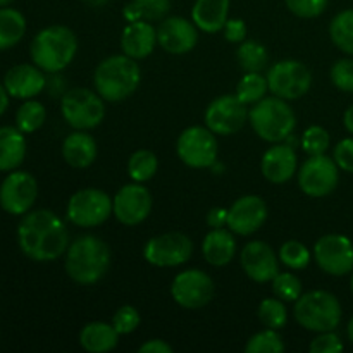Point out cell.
I'll list each match as a JSON object with an SVG mask.
<instances>
[{
	"instance_id": "cell-12",
	"label": "cell",
	"mask_w": 353,
	"mask_h": 353,
	"mask_svg": "<svg viewBox=\"0 0 353 353\" xmlns=\"http://www.w3.org/2000/svg\"><path fill=\"white\" fill-rule=\"evenodd\" d=\"M193 243L183 233H164L147 241L143 248L145 261L157 268H176L192 257Z\"/></svg>"
},
{
	"instance_id": "cell-38",
	"label": "cell",
	"mask_w": 353,
	"mask_h": 353,
	"mask_svg": "<svg viewBox=\"0 0 353 353\" xmlns=\"http://www.w3.org/2000/svg\"><path fill=\"white\" fill-rule=\"evenodd\" d=\"M279 259H281L283 264L290 269H295V271H302L309 265L310 262V252L307 250L305 245H302L300 241L290 240L279 250Z\"/></svg>"
},
{
	"instance_id": "cell-49",
	"label": "cell",
	"mask_w": 353,
	"mask_h": 353,
	"mask_svg": "<svg viewBox=\"0 0 353 353\" xmlns=\"http://www.w3.org/2000/svg\"><path fill=\"white\" fill-rule=\"evenodd\" d=\"M9 97L10 95L6 90V86H3V83H0V116H2L7 110V107H9Z\"/></svg>"
},
{
	"instance_id": "cell-21",
	"label": "cell",
	"mask_w": 353,
	"mask_h": 353,
	"mask_svg": "<svg viewBox=\"0 0 353 353\" xmlns=\"http://www.w3.org/2000/svg\"><path fill=\"white\" fill-rule=\"evenodd\" d=\"M3 86L14 99L28 100L43 92L47 86V78L38 65L19 64L6 72Z\"/></svg>"
},
{
	"instance_id": "cell-15",
	"label": "cell",
	"mask_w": 353,
	"mask_h": 353,
	"mask_svg": "<svg viewBox=\"0 0 353 353\" xmlns=\"http://www.w3.org/2000/svg\"><path fill=\"white\" fill-rule=\"evenodd\" d=\"M316 262L331 276H345L353 271V243L343 234H326L314 248Z\"/></svg>"
},
{
	"instance_id": "cell-17",
	"label": "cell",
	"mask_w": 353,
	"mask_h": 353,
	"mask_svg": "<svg viewBox=\"0 0 353 353\" xmlns=\"http://www.w3.org/2000/svg\"><path fill=\"white\" fill-rule=\"evenodd\" d=\"M152 210V195L145 186L134 181L116 193L112 200V212L119 223L126 226H137L143 223Z\"/></svg>"
},
{
	"instance_id": "cell-45",
	"label": "cell",
	"mask_w": 353,
	"mask_h": 353,
	"mask_svg": "<svg viewBox=\"0 0 353 353\" xmlns=\"http://www.w3.org/2000/svg\"><path fill=\"white\" fill-rule=\"evenodd\" d=\"M334 161L338 168L353 174V138H345L334 148Z\"/></svg>"
},
{
	"instance_id": "cell-6",
	"label": "cell",
	"mask_w": 353,
	"mask_h": 353,
	"mask_svg": "<svg viewBox=\"0 0 353 353\" xmlns=\"http://www.w3.org/2000/svg\"><path fill=\"white\" fill-rule=\"evenodd\" d=\"M295 319L305 330L314 333L334 331L341 321V305L336 296L324 290L300 295L295 302Z\"/></svg>"
},
{
	"instance_id": "cell-2",
	"label": "cell",
	"mask_w": 353,
	"mask_h": 353,
	"mask_svg": "<svg viewBox=\"0 0 353 353\" xmlns=\"http://www.w3.org/2000/svg\"><path fill=\"white\" fill-rule=\"evenodd\" d=\"M110 265V250L107 243L93 234L79 236L69 245L65 255V271L78 285H95L105 276Z\"/></svg>"
},
{
	"instance_id": "cell-10",
	"label": "cell",
	"mask_w": 353,
	"mask_h": 353,
	"mask_svg": "<svg viewBox=\"0 0 353 353\" xmlns=\"http://www.w3.org/2000/svg\"><path fill=\"white\" fill-rule=\"evenodd\" d=\"M269 90L285 100H296L305 95L312 85L309 68L299 61H281L268 72Z\"/></svg>"
},
{
	"instance_id": "cell-34",
	"label": "cell",
	"mask_w": 353,
	"mask_h": 353,
	"mask_svg": "<svg viewBox=\"0 0 353 353\" xmlns=\"http://www.w3.org/2000/svg\"><path fill=\"white\" fill-rule=\"evenodd\" d=\"M45 117H47V110L40 102L26 100L16 112V126L23 133H34L43 126Z\"/></svg>"
},
{
	"instance_id": "cell-40",
	"label": "cell",
	"mask_w": 353,
	"mask_h": 353,
	"mask_svg": "<svg viewBox=\"0 0 353 353\" xmlns=\"http://www.w3.org/2000/svg\"><path fill=\"white\" fill-rule=\"evenodd\" d=\"M331 138L324 128L310 126L307 128L302 137V147L309 155H323L330 148Z\"/></svg>"
},
{
	"instance_id": "cell-20",
	"label": "cell",
	"mask_w": 353,
	"mask_h": 353,
	"mask_svg": "<svg viewBox=\"0 0 353 353\" xmlns=\"http://www.w3.org/2000/svg\"><path fill=\"white\" fill-rule=\"evenodd\" d=\"M199 41L195 24L185 17H168L157 30V43L169 54H188Z\"/></svg>"
},
{
	"instance_id": "cell-36",
	"label": "cell",
	"mask_w": 353,
	"mask_h": 353,
	"mask_svg": "<svg viewBox=\"0 0 353 353\" xmlns=\"http://www.w3.org/2000/svg\"><path fill=\"white\" fill-rule=\"evenodd\" d=\"M247 353H281L285 352V343H283L281 336L278 334V330H271L268 327L265 331L254 334L248 340L247 347H245Z\"/></svg>"
},
{
	"instance_id": "cell-39",
	"label": "cell",
	"mask_w": 353,
	"mask_h": 353,
	"mask_svg": "<svg viewBox=\"0 0 353 353\" xmlns=\"http://www.w3.org/2000/svg\"><path fill=\"white\" fill-rule=\"evenodd\" d=\"M272 292L285 302H296L302 295V283L292 272H278L272 279Z\"/></svg>"
},
{
	"instance_id": "cell-48",
	"label": "cell",
	"mask_w": 353,
	"mask_h": 353,
	"mask_svg": "<svg viewBox=\"0 0 353 353\" xmlns=\"http://www.w3.org/2000/svg\"><path fill=\"white\" fill-rule=\"evenodd\" d=\"M140 353H172V347H169L162 340H150L140 347Z\"/></svg>"
},
{
	"instance_id": "cell-23",
	"label": "cell",
	"mask_w": 353,
	"mask_h": 353,
	"mask_svg": "<svg viewBox=\"0 0 353 353\" xmlns=\"http://www.w3.org/2000/svg\"><path fill=\"white\" fill-rule=\"evenodd\" d=\"M157 43V31L148 21H133L128 24L121 37V47L128 57L145 59L154 52Z\"/></svg>"
},
{
	"instance_id": "cell-53",
	"label": "cell",
	"mask_w": 353,
	"mask_h": 353,
	"mask_svg": "<svg viewBox=\"0 0 353 353\" xmlns=\"http://www.w3.org/2000/svg\"><path fill=\"white\" fill-rule=\"evenodd\" d=\"M10 2H12V0H0V7H6V6H9Z\"/></svg>"
},
{
	"instance_id": "cell-35",
	"label": "cell",
	"mask_w": 353,
	"mask_h": 353,
	"mask_svg": "<svg viewBox=\"0 0 353 353\" xmlns=\"http://www.w3.org/2000/svg\"><path fill=\"white\" fill-rule=\"evenodd\" d=\"M157 168V157L150 150L134 152L130 157V162H128V172H130L131 179L137 183H145L154 178Z\"/></svg>"
},
{
	"instance_id": "cell-13",
	"label": "cell",
	"mask_w": 353,
	"mask_h": 353,
	"mask_svg": "<svg viewBox=\"0 0 353 353\" xmlns=\"http://www.w3.org/2000/svg\"><path fill=\"white\" fill-rule=\"evenodd\" d=\"M214 281L200 269L179 272L171 286L172 299L185 309H202L214 299Z\"/></svg>"
},
{
	"instance_id": "cell-25",
	"label": "cell",
	"mask_w": 353,
	"mask_h": 353,
	"mask_svg": "<svg viewBox=\"0 0 353 353\" xmlns=\"http://www.w3.org/2000/svg\"><path fill=\"white\" fill-rule=\"evenodd\" d=\"M62 155H64V161L72 168H88L97 159L95 138L83 130L71 133L62 143Z\"/></svg>"
},
{
	"instance_id": "cell-22",
	"label": "cell",
	"mask_w": 353,
	"mask_h": 353,
	"mask_svg": "<svg viewBox=\"0 0 353 353\" xmlns=\"http://www.w3.org/2000/svg\"><path fill=\"white\" fill-rule=\"evenodd\" d=\"M262 174L271 183L281 185L296 172V154L292 145H274L262 157Z\"/></svg>"
},
{
	"instance_id": "cell-41",
	"label": "cell",
	"mask_w": 353,
	"mask_h": 353,
	"mask_svg": "<svg viewBox=\"0 0 353 353\" xmlns=\"http://www.w3.org/2000/svg\"><path fill=\"white\" fill-rule=\"evenodd\" d=\"M331 81L341 92H353V61L352 59H341L331 68Z\"/></svg>"
},
{
	"instance_id": "cell-37",
	"label": "cell",
	"mask_w": 353,
	"mask_h": 353,
	"mask_svg": "<svg viewBox=\"0 0 353 353\" xmlns=\"http://www.w3.org/2000/svg\"><path fill=\"white\" fill-rule=\"evenodd\" d=\"M259 319L271 330H281L288 323V312L281 300L265 299L259 305Z\"/></svg>"
},
{
	"instance_id": "cell-33",
	"label": "cell",
	"mask_w": 353,
	"mask_h": 353,
	"mask_svg": "<svg viewBox=\"0 0 353 353\" xmlns=\"http://www.w3.org/2000/svg\"><path fill=\"white\" fill-rule=\"evenodd\" d=\"M268 90V78L261 76V72H245L236 86V97L245 105H250V103H257L259 100L264 99Z\"/></svg>"
},
{
	"instance_id": "cell-11",
	"label": "cell",
	"mask_w": 353,
	"mask_h": 353,
	"mask_svg": "<svg viewBox=\"0 0 353 353\" xmlns=\"http://www.w3.org/2000/svg\"><path fill=\"white\" fill-rule=\"evenodd\" d=\"M37 196V179L26 171H10L0 185V207L10 216H24L30 212Z\"/></svg>"
},
{
	"instance_id": "cell-8",
	"label": "cell",
	"mask_w": 353,
	"mask_h": 353,
	"mask_svg": "<svg viewBox=\"0 0 353 353\" xmlns=\"http://www.w3.org/2000/svg\"><path fill=\"white\" fill-rule=\"evenodd\" d=\"M112 214V199L102 190L85 188L69 199L68 219L79 228H93L105 223Z\"/></svg>"
},
{
	"instance_id": "cell-30",
	"label": "cell",
	"mask_w": 353,
	"mask_h": 353,
	"mask_svg": "<svg viewBox=\"0 0 353 353\" xmlns=\"http://www.w3.org/2000/svg\"><path fill=\"white\" fill-rule=\"evenodd\" d=\"M171 9V0H131L124 9L128 23L133 21H159Z\"/></svg>"
},
{
	"instance_id": "cell-3",
	"label": "cell",
	"mask_w": 353,
	"mask_h": 353,
	"mask_svg": "<svg viewBox=\"0 0 353 353\" xmlns=\"http://www.w3.org/2000/svg\"><path fill=\"white\" fill-rule=\"evenodd\" d=\"M78 38L65 26H48L33 38L30 47L31 61L45 72L62 71L74 59Z\"/></svg>"
},
{
	"instance_id": "cell-29",
	"label": "cell",
	"mask_w": 353,
	"mask_h": 353,
	"mask_svg": "<svg viewBox=\"0 0 353 353\" xmlns=\"http://www.w3.org/2000/svg\"><path fill=\"white\" fill-rule=\"evenodd\" d=\"M26 33V19L10 7H0V52L9 50L19 43Z\"/></svg>"
},
{
	"instance_id": "cell-32",
	"label": "cell",
	"mask_w": 353,
	"mask_h": 353,
	"mask_svg": "<svg viewBox=\"0 0 353 353\" xmlns=\"http://www.w3.org/2000/svg\"><path fill=\"white\" fill-rule=\"evenodd\" d=\"M238 62L245 72H261L268 65L269 55L264 45L259 41L247 40L238 48Z\"/></svg>"
},
{
	"instance_id": "cell-14",
	"label": "cell",
	"mask_w": 353,
	"mask_h": 353,
	"mask_svg": "<svg viewBox=\"0 0 353 353\" xmlns=\"http://www.w3.org/2000/svg\"><path fill=\"white\" fill-rule=\"evenodd\" d=\"M338 164L326 155H310L299 172V183L309 196H326L338 186Z\"/></svg>"
},
{
	"instance_id": "cell-27",
	"label": "cell",
	"mask_w": 353,
	"mask_h": 353,
	"mask_svg": "<svg viewBox=\"0 0 353 353\" xmlns=\"http://www.w3.org/2000/svg\"><path fill=\"white\" fill-rule=\"evenodd\" d=\"M202 252L205 255V261L216 268L230 264L236 252L233 231L219 228V230H212L210 233H207V236L203 238Z\"/></svg>"
},
{
	"instance_id": "cell-16",
	"label": "cell",
	"mask_w": 353,
	"mask_h": 353,
	"mask_svg": "<svg viewBox=\"0 0 353 353\" xmlns=\"http://www.w3.org/2000/svg\"><path fill=\"white\" fill-rule=\"evenodd\" d=\"M247 121V105L236 95H223L212 100L205 110V126L212 133L228 134L238 133Z\"/></svg>"
},
{
	"instance_id": "cell-1",
	"label": "cell",
	"mask_w": 353,
	"mask_h": 353,
	"mask_svg": "<svg viewBox=\"0 0 353 353\" xmlns=\"http://www.w3.org/2000/svg\"><path fill=\"white\" fill-rule=\"evenodd\" d=\"M17 243L31 261L50 262L65 254L69 233L64 221L52 210H30L17 226Z\"/></svg>"
},
{
	"instance_id": "cell-42",
	"label": "cell",
	"mask_w": 353,
	"mask_h": 353,
	"mask_svg": "<svg viewBox=\"0 0 353 353\" xmlns=\"http://www.w3.org/2000/svg\"><path fill=\"white\" fill-rule=\"evenodd\" d=\"M138 324H140V314H138V310L134 307L124 305L114 314L112 326L116 327V331L119 334L133 333L138 327Z\"/></svg>"
},
{
	"instance_id": "cell-31",
	"label": "cell",
	"mask_w": 353,
	"mask_h": 353,
	"mask_svg": "<svg viewBox=\"0 0 353 353\" xmlns=\"http://www.w3.org/2000/svg\"><path fill=\"white\" fill-rule=\"evenodd\" d=\"M330 34L333 43L340 50L353 55V9L336 14L330 24Z\"/></svg>"
},
{
	"instance_id": "cell-44",
	"label": "cell",
	"mask_w": 353,
	"mask_h": 353,
	"mask_svg": "<svg viewBox=\"0 0 353 353\" xmlns=\"http://www.w3.org/2000/svg\"><path fill=\"white\" fill-rule=\"evenodd\" d=\"M343 350V343H341L340 336L334 334L333 331H326L321 333L316 340L310 343V352L312 353H338Z\"/></svg>"
},
{
	"instance_id": "cell-43",
	"label": "cell",
	"mask_w": 353,
	"mask_h": 353,
	"mask_svg": "<svg viewBox=\"0 0 353 353\" xmlns=\"http://www.w3.org/2000/svg\"><path fill=\"white\" fill-rule=\"evenodd\" d=\"M285 2L295 16L305 19L321 16L327 7V0H285Z\"/></svg>"
},
{
	"instance_id": "cell-9",
	"label": "cell",
	"mask_w": 353,
	"mask_h": 353,
	"mask_svg": "<svg viewBox=\"0 0 353 353\" xmlns=\"http://www.w3.org/2000/svg\"><path fill=\"white\" fill-rule=\"evenodd\" d=\"M178 155L186 165L193 169L212 168L217 162L216 133L203 126H192L178 138Z\"/></svg>"
},
{
	"instance_id": "cell-4",
	"label": "cell",
	"mask_w": 353,
	"mask_h": 353,
	"mask_svg": "<svg viewBox=\"0 0 353 353\" xmlns=\"http://www.w3.org/2000/svg\"><path fill=\"white\" fill-rule=\"evenodd\" d=\"M141 72L137 61L124 55H112L99 64L93 74L97 93L107 102H119L137 92Z\"/></svg>"
},
{
	"instance_id": "cell-26",
	"label": "cell",
	"mask_w": 353,
	"mask_h": 353,
	"mask_svg": "<svg viewBox=\"0 0 353 353\" xmlns=\"http://www.w3.org/2000/svg\"><path fill=\"white\" fill-rule=\"evenodd\" d=\"M230 14V0H196L192 9V19L205 33L223 30Z\"/></svg>"
},
{
	"instance_id": "cell-28",
	"label": "cell",
	"mask_w": 353,
	"mask_h": 353,
	"mask_svg": "<svg viewBox=\"0 0 353 353\" xmlns=\"http://www.w3.org/2000/svg\"><path fill=\"white\" fill-rule=\"evenodd\" d=\"M119 341V333L112 324L90 323L79 333V343L90 353H105L114 350Z\"/></svg>"
},
{
	"instance_id": "cell-46",
	"label": "cell",
	"mask_w": 353,
	"mask_h": 353,
	"mask_svg": "<svg viewBox=\"0 0 353 353\" xmlns=\"http://www.w3.org/2000/svg\"><path fill=\"white\" fill-rule=\"evenodd\" d=\"M223 30L226 40L233 41V43L245 41V37H247V26H245V23L241 19H228Z\"/></svg>"
},
{
	"instance_id": "cell-24",
	"label": "cell",
	"mask_w": 353,
	"mask_h": 353,
	"mask_svg": "<svg viewBox=\"0 0 353 353\" xmlns=\"http://www.w3.org/2000/svg\"><path fill=\"white\" fill-rule=\"evenodd\" d=\"M26 157V138L19 128H0V171L10 172L19 168Z\"/></svg>"
},
{
	"instance_id": "cell-50",
	"label": "cell",
	"mask_w": 353,
	"mask_h": 353,
	"mask_svg": "<svg viewBox=\"0 0 353 353\" xmlns=\"http://www.w3.org/2000/svg\"><path fill=\"white\" fill-rule=\"evenodd\" d=\"M343 123H345V128H347V130L350 131V133H353V105L348 107L347 112H345Z\"/></svg>"
},
{
	"instance_id": "cell-7",
	"label": "cell",
	"mask_w": 353,
	"mask_h": 353,
	"mask_svg": "<svg viewBox=\"0 0 353 353\" xmlns=\"http://www.w3.org/2000/svg\"><path fill=\"white\" fill-rule=\"evenodd\" d=\"M61 110L65 123L74 130H93L102 123L105 105L102 97L88 88H72L62 95Z\"/></svg>"
},
{
	"instance_id": "cell-47",
	"label": "cell",
	"mask_w": 353,
	"mask_h": 353,
	"mask_svg": "<svg viewBox=\"0 0 353 353\" xmlns=\"http://www.w3.org/2000/svg\"><path fill=\"white\" fill-rule=\"evenodd\" d=\"M207 224H209L212 230H219V228L228 226V210L223 207H216L209 212L207 216Z\"/></svg>"
},
{
	"instance_id": "cell-18",
	"label": "cell",
	"mask_w": 353,
	"mask_h": 353,
	"mask_svg": "<svg viewBox=\"0 0 353 353\" xmlns=\"http://www.w3.org/2000/svg\"><path fill=\"white\" fill-rule=\"evenodd\" d=\"M265 219H268V207L257 195L241 196L228 210V228L241 236L255 233L265 223Z\"/></svg>"
},
{
	"instance_id": "cell-51",
	"label": "cell",
	"mask_w": 353,
	"mask_h": 353,
	"mask_svg": "<svg viewBox=\"0 0 353 353\" xmlns=\"http://www.w3.org/2000/svg\"><path fill=\"white\" fill-rule=\"evenodd\" d=\"M85 2L88 3L90 7H102V6H105L109 0H85Z\"/></svg>"
},
{
	"instance_id": "cell-19",
	"label": "cell",
	"mask_w": 353,
	"mask_h": 353,
	"mask_svg": "<svg viewBox=\"0 0 353 353\" xmlns=\"http://www.w3.org/2000/svg\"><path fill=\"white\" fill-rule=\"evenodd\" d=\"M241 268L255 283H269L279 272L278 257L264 241H252L241 250Z\"/></svg>"
},
{
	"instance_id": "cell-54",
	"label": "cell",
	"mask_w": 353,
	"mask_h": 353,
	"mask_svg": "<svg viewBox=\"0 0 353 353\" xmlns=\"http://www.w3.org/2000/svg\"><path fill=\"white\" fill-rule=\"evenodd\" d=\"M352 292H353V276H352Z\"/></svg>"
},
{
	"instance_id": "cell-5",
	"label": "cell",
	"mask_w": 353,
	"mask_h": 353,
	"mask_svg": "<svg viewBox=\"0 0 353 353\" xmlns=\"http://www.w3.org/2000/svg\"><path fill=\"white\" fill-rule=\"evenodd\" d=\"M248 119L255 133L271 143L286 140L296 126V117L292 107L285 102V99L276 95L254 103L248 112Z\"/></svg>"
},
{
	"instance_id": "cell-52",
	"label": "cell",
	"mask_w": 353,
	"mask_h": 353,
	"mask_svg": "<svg viewBox=\"0 0 353 353\" xmlns=\"http://www.w3.org/2000/svg\"><path fill=\"white\" fill-rule=\"evenodd\" d=\"M348 338H350L352 340V343H353V317L350 319V323H348Z\"/></svg>"
}]
</instances>
